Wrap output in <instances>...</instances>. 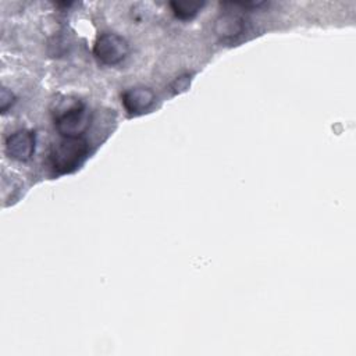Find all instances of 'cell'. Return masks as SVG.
Instances as JSON below:
<instances>
[{"mask_svg": "<svg viewBox=\"0 0 356 356\" xmlns=\"http://www.w3.org/2000/svg\"><path fill=\"white\" fill-rule=\"evenodd\" d=\"M88 143L81 138H64L51 146L49 161L58 174H68L76 170L88 154Z\"/></svg>", "mask_w": 356, "mask_h": 356, "instance_id": "6da1fadb", "label": "cell"}, {"mask_svg": "<svg viewBox=\"0 0 356 356\" xmlns=\"http://www.w3.org/2000/svg\"><path fill=\"white\" fill-rule=\"evenodd\" d=\"M54 124L64 138H79L89 127V113L81 102L74 100L67 108L57 111Z\"/></svg>", "mask_w": 356, "mask_h": 356, "instance_id": "7a4b0ae2", "label": "cell"}, {"mask_svg": "<svg viewBox=\"0 0 356 356\" xmlns=\"http://www.w3.org/2000/svg\"><path fill=\"white\" fill-rule=\"evenodd\" d=\"M129 51V46L124 38L115 33L100 35L93 46L95 57L106 65H115L121 63Z\"/></svg>", "mask_w": 356, "mask_h": 356, "instance_id": "3957f363", "label": "cell"}, {"mask_svg": "<svg viewBox=\"0 0 356 356\" xmlns=\"http://www.w3.org/2000/svg\"><path fill=\"white\" fill-rule=\"evenodd\" d=\"M7 154L17 161H26L35 152V135L31 131H17L6 140Z\"/></svg>", "mask_w": 356, "mask_h": 356, "instance_id": "277c9868", "label": "cell"}, {"mask_svg": "<svg viewBox=\"0 0 356 356\" xmlns=\"http://www.w3.org/2000/svg\"><path fill=\"white\" fill-rule=\"evenodd\" d=\"M154 100L156 96L153 90L143 86L131 88L122 93V106L132 115L147 111L153 106Z\"/></svg>", "mask_w": 356, "mask_h": 356, "instance_id": "5b68a950", "label": "cell"}, {"mask_svg": "<svg viewBox=\"0 0 356 356\" xmlns=\"http://www.w3.org/2000/svg\"><path fill=\"white\" fill-rule=\"evenodd\" d=\"M245 22L236 14H224L216 21V33L222 39H232L243 32Z\"/></svg>", "mask_w": 356, "mask_h": 356, "instance_id": "8992f818", "label": "cell"}, {"mask_svg": "<svg viewBox=\"0 0 356 356\" xmlns=\"http://www.w3.org/2000/svg\"><path fill=\"white\" fill-rule=\"evenodd\" d=\"M204 6V3H184V1H175L171 3V8L174 14L181 19H191L193 18Z\"/></svg>", "mask_w": 356, "mask_h": 356, "instance_id": "52a82bcc", "label": "cell"}, {"mask_svg": "<svg viewBox=\"0 0 356 356\" xmlns=\"http://www.w3.org/2000/svg\"><path fill=\"white\" fill-rule=\"evenodd\" d=\"M0 102H1V110L6 111L13 103H14V96L11 92H8L6 88L1 89V95H0Z\"/></svg>", "mask_w": 356, "mask_h": 356, "instance_id": "ba28073f", "label": "cell"}, {"mask_svg": "<svg viewBox=\"0 0 356 356\" xmlns=\"http://www.w3.org/2000/svg\"><path fill=\"white\" fill-rule=\"evenodd\" d=\"M188 83H189L188 76H181V78H178V79L174 82V89H175V92L185 90V89L188 88Z\"/></svg>", "mask_w": 356, "mask_h": 356, "instance_id": "9c48e42d", "label": "cell"}]
</instances>
